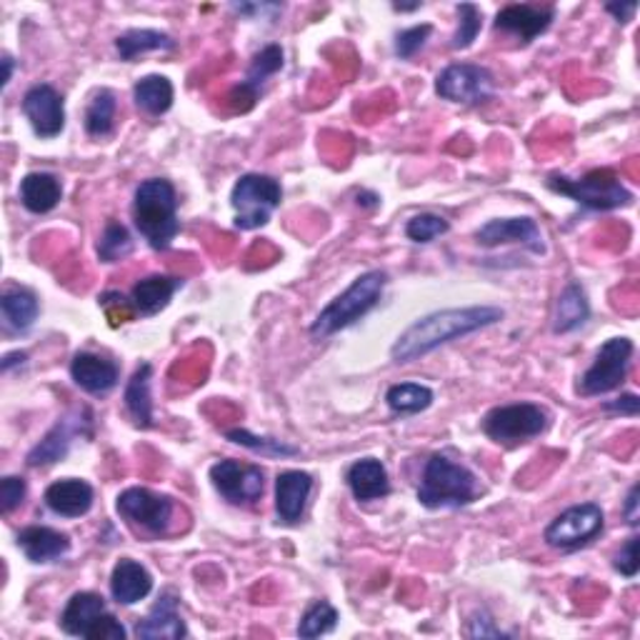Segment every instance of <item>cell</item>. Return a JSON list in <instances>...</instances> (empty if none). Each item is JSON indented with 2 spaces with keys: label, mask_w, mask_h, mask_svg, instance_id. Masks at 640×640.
<instances>
[{
  "label": "cell",
  "mask_w": 640,
  "mask_h": 640,
  "mask_svg": "<svg viewBox=\"0 0 640 640\" xmlns=\"http://www.w3.org/2000/svg\"><path fill=\"white\" fill-rule=\"evenodd\" d=\"M498 320H503V310L496 306L436 310V313L418 318L398 335V341L391 348V358L405 366V363L428 356L430 351L440 348V345L465 339V335L483 331L488 325H496Z\"/></svg>",
  "instance_id": "6da1fadb"
},
{
  "label": "cell",
  "mask_w": 640,
  "mask_h": 640,
  "mask_svg": "<svg viewBox=\"0 0 640 640\" xmlns=\"http://www.w3.org/2000/svg\"><path fill=\"white\" fill-rule=\"evenodd\" d=\"M133 221L153 250L170 248L180 233L178 195L170 180L151 178L135 188Z\"/></svg>",
  "instance_id": "7a4b0ae2"
},
{
  "label": "cell",
  "mask_w": 640,
  "mask_h": 640,
  "mask_svg": "<svg viewBox=\"0 0 640 640\" xmlns=\"http://www.w3.org/2000/svg\"><path fill=\"white\" fill-rule=\"evenodd\" d=\"M388 285V273L383 271H368L363 273L360 278L351 283V288L341 293L339 298H333L328 306L320 310L318 318L310 325V335L316 341H325L335 335L343 328H351L358 323L360 318H366L370 310H374L380 298H383V291Z\"/></svg>",
  "instance_id": "3957f363"
},
{
  "label": "cell",
  "mask_w": 640,
  "mask_h": 640,
  "mask_svg": "<svg viewBox=\"0 0 640 640\" xmlns=\"http://www.w3.org/2000/svg\"><path fill=\"white\" fill-rule=\"evenodd\" d=\"M478 475L471 469L451 461L448 455H430L418 488L420 506H426L430 510L463 508L471 506L473 500L478 498Z\"/></svg>",
  "instance_id": "277c9868"
},
{
  "label": "cell",
  "mask_w": 640,
  "mask_h": 640,
  "mask_svg": "<svg viewBox=\"0 0 640 640\" xmlns=\"http://www.w3.org/2000/svg\"><path fill=\"white\" fill-rule=\"evenodd\" d=\"M546 186L553 193L566 195L588 211H616L633 203V193L620 183V178L608 168L591 170L583 178L550 176Z\"/></svg>",
  "instance_id": "5b68a950"
},
{
  "label": "cell",
  "mask_w": 640,
  "mask_h": 640,
  "mask_svg": "<svg viewBox=\"0 0 640 640\" xmlns=\"http://www.w3.org/2000/svg\"><path fill=\"white\" fill-rule=\"evenodd\" d=\"M283 190L273 176L265 173H246L236 180L230 193V205L236 211V228L256 230L263 228L275 208L281 205Z\"/></svg>",
  "instance_id": "8992f818"
},
{
  "label": "cell",
  "mask_w": 640,
  "mask_h": 640,
  "mask_svg": "<svg viewBox=\"0 0 640 640\" xmlns=\"http://www.w3.org/2000/svg\"><path fill=\"white\" fill-rule=\"evenodd\" d=\"M550 415L538 403L498 405L483 418V434L500 446H518L546 434Z\"/></svg>",
  "instance_id": "52a82bcc"
},
{
  "label": "cell",
  "mask_w": 640,
  "mask_h": 640,
  "mask_svg": "<svg viewBox=\"0 0 640 640\" xmlns=\"http://www.w3.org/2000/svg\"><path fill=\"white\" fill-rule=\"evenodd\" d=\"M636 345L630 339H611L601 345L595 353L593 366L585 370L578 380V393L585 398L605 395L620 388L623 380L628 376L630 358H633Z\"/></svg>",
  "instance_id": "ba28073f"
},
{
  "label": "cell",
  "mask_w": 640,
  "mask_h": 640,
  "mask_svg": "<svg viewBox=\"0 0 640 640\" xmlns=\"http://www.w3.org/2000/svg\"><path fill=\"white\" fill-rule=\"evenodd\" d=\"M605 515L598 503H581L564 510L548 523L543 541L556 550H578L585 548L603 533Z\"/></svg>",
  "instance_id": "9c48e42d"
},
{
  "label": "cell",
  "mask_w": 640,
  "mask_h": 640,
  "mask_svg": "<svg viewBox=\"0 0 640 640\" xmlns=\"http://www.w3.org/2000/svg\"><path fill=\"white\" fill-rule=\"evenodd\" d=\"M116 510L131 525L143 528V531L153 535H163L168 533L176 506L163 493H155L151 488H128L118 496Z\"/></svg>",
  "instance_id": "30bf717a"
},
{
  "label": "cell",
  "mask_w": 640,
  "mask_h": 640,
  "mask_svg": "<svg viewBox=\"0 0 640 640\" xmlns=\"http://www.w3.org/2000/svg\"><path fill=\"white\" fill-rule=\"evenodd\" d=\"M496 78L483 66L473 63H455L448 66L436 81V93L443 100L463 103V106H481V103L490 100L493 88H496Z\"/></svg>",
  "instance_id": "8fae6325"
},
{
  "label": "cell",
  "mask_w": 640,
  "mask_h": 640,
  "mask_svg": "<svg viewBox=\"0 0 640 640\" xmlns=\"http://www.w3.org/2000/svg\"><path fill=\"white\" fill-rule=\"evenodd\" d=\"M213 488L233 506H253L265 490V475L258 465L240 461H218L211 469Z\"/></svg>",
  "instance_id": "7c38bea8"
},
{
  "label": "cell",
  "mask_w": 640,
  "mask_h": 640,
  "mask_svg": "<svg viewBox=\"0 0 640 640\" xmlns=\"http://www.w3.org/2000/svg\"><path fill=\"white\" fill-rule=\"evenodd\" d=\"M23 114L38 138H56L66 128V103L54 85L40 83L23 95Z\"/></svg>",
  "instance_id": "4fadbf2b"
},
{
  "label": "cell",
  "mask_w": 640,
  "mask_h": 640,
  "mask_svg": "<svg viewBox=\"0 0 640 640\" xmlns=\"http://www.w3.org/2000/svg\"><path fill=\"white\" fill-rule=\"evenodd\" d=\"M475 240H478L483 248L515 244V246H523L525 250H531L533 256L546 253L543 233L533 218H496L475 233Z\"/></svg>",
  "instance_id": "5bb4252c"
},
{
  "label": "cell",
  "mask_w": 640,
  "mask_h": 640,
  "mask_svg": "<svg viewBox=\"0 0 640 640\" xmlns=\"http://www.w3.org/2000/svg\"><path fill=\"white\" fill-rule=\"evenodd\" d=\"M553 19H556V8L550 5H506L496 15V31L510 33L521 38V43H531L550 28Z\"/></svg>",
  "instance_id": "9a60e30c"
},
{
  "label": "cell",
  "mask_w": 640,
  "mask_h": 640,
  "mask_svg": "<svg viewBox=\"0 0 640 640\" xmlns=\"http://www.w3.org/2000/svg\"><path fill=\"white\" fill-rule=\"evenodd\" d=\"M313 475L306 471H285L275 478V513L283 525H296L306 513Z\"/></svg>",
  "instance_id": "2e32d148"
},
{
  "label": "cell",
  "mask_w": 640,
  "mask_h": 640,
  "mask_svg": "<svg viewBox=\"0 0 640 640\" xmlns=\"http://www.w3.org/2000/svg\"><path fill=\"white\" fill-rule=\"evenodd\" d=\"M135 636L141 640H180L188 636L186 620L180 618L178 595L166 591L158 603L149 611V616L138 620Z\"/></svg>",
  "instance_id": "e0dca14e"
},
{
  "label": "cell",
  "mask_w": 640,
  "mask_h": 640,
  "mask_svg": "<svg viewBox=\"0 0 640 640\" xmlns=\"http://www.w3.org/2000/svg\"><path fill=\"white\" fill-rule=\"evenodd\" d=\"M71 378L88 395H106L118 386L120 370L114 360L95 353H78L71 363Z\"/></svg>",
  "instance_id": "ac0fdd59"
},
{
  "label": "cell",
  "mask_w": 640,
  "mask_h": 640,
  "mask_svg": "<svg viewBox=\"0 0 640 640\" xmlns=\"http://www.w3.org/2000/svg\"><path fill=\"white\" fill-rule=\"evenodd\" d=\"M43 500H46V506L54 510L56 515L81 518L93 508L95 493L91 483H85L81 478H63L50 483Z\"/></svg>",
  "instance_id": "d6986e66"
},
{
  "label": "cell",
  "mask_w": 640,
  "mask_h": 640,
  "mask_svg": "<svg viewBox=\"0 0 640 640\" xmlns=\"http://www.w3.org/2000/svg\"><path fill=\"white\" fill-rule=\"evenodd\" d=\"M106 613H108L106 601H103L98 593L81 591L71 595V601L66 603L63 613H60L58 626L66 636L88 638L91 628L100 620V616H106Z\"/></svg>",
  "instance_id": "ffe728a7"
},
{
  "label": "cell",
  "mask_w": 640,
  "mask_h": 640,
  "mask_svg": "<svg viewBox=\"0 0 640 640\" xmlns=\"http://www.w3.org/2000/svg\"><path fill=\"white\" fill-rule=\"evenodd\" d=\"M19 548L31 564H54L71 550V538L48 525H28L19 533Z\"/></svg>",
  "instance_id": "44dd1931"
},
{
  "label": "cell",
  "mask_w": 640,
  "mask_h": 640,
  "mask_svg": "<svg viewBox=\"0 0 640 640\" xmlns=\"http://www.w3.org/2000/svg\"><path fill=\"white\" fill-rule=\"evenodd\" d=\"M153 591V576L149 568L138 564L133 558L118 560L110 576V595L120 605H135L143 598H149Z\"/></svg>",
  "instance_id": "7402d4cb"
},
{
  "label": "cell",
  "mask_w": 640,
  "mask_h": 640,
  "mask_svg": "<svg viewBox=\"0 0 640 640\" xmlns=\"http://www.w3.org/2000/svg\"><path fill=\"white\" fill-rule=\"evenodd\" d=\"M283 68V48L275 46V43H271V46H265L263 50H258V54L253 56V60H250L248 71H246V78L244 83L238 85L236 91H233L230 100L238 103V98L246 100V110L253 106L258 93H261V88L265 85L268 78H273L275 73H278Z\"/></svg>",
  "instance_id": "603a6c76"
},
{
  "label": "cell",
  "mask_w": 640,
  "mask_h": 640,
  "mask_svg": "<svg viewBox=\"0 0 640 640\" xmlns=\"http://www.w3.org/2000/svg\"><path fill=\"white\" fill-rule=\"evenodd\" d=\"M345 483H348L353 498L360 500V503L386 498L391 493L388 471L378 458H360V461L353 463L345 473Z\"/></svg>",
  "instance_id": "cb8c5ba5"
},
{
  "label": "cell",
  "mask_w": 640,
  "mask_h": 640,
  "mask_svg": "<svg viewBox=\"0 0 640 640\" xmlns=\"http://www.w3.org/2000/svg\"><path fill=\"white\" fill-rule=\"evenodd\" d=\"M180 288H183V278H176V275H149L133 285L131 303L141 316H155L168 306Z\"/></svg>",
  "instance_id": "d4e9b609"
},
{
  "label": "cell",
  "mask_w": 640,
  "mask_h": 640,
  "mask_svg": "<svg viewBox=\"0 0 640 640\" xmlns=\"http://www.w3.org/2000/svg\"><path fill=\"white\" fill-rule=\"evenodd\" d=\"M19 195L25 211L43 215L54 211L60 203V198H63V186H60V180L54 173H28V176L21 180Z\"/></svg>",
  "instance_id": "484cf974"
},
{
  "label": "cell",
  "mask_w": 640,
  "mask_h": 640,
  "mask_svg": "<svg viewBox=\"0 0 640 640\" xmlns=\"http://www.w3.org/2000/svg\"><path fill=\"white\" fill-rule=\"evenodd\" d=\"M151 380H153V366L151 363H141L135 368V374L131 376L126 386L123 401L126 408L131 413V418L138 428H153V395H151Z\"/></svg>",
  "instance_id": "4316f807"
},
{
  "label": "cell",
  "mask_w": 640,
  "mask_h": 640,
  "mask_svg": "<svg viewBox=\"0 0 640 640\" xmlns=\"http://www.w3.org/2000/svg\"><path fill=\"white\" fill-rule=\"evenodd\" d=\"M75 434H81V423L78 420H58L54 430L40 440V443L28 453V465L31 469H46V465H54L63 461L71 451Z\"/></svg>",
  "instance_id": "83f0119b"
},
{
  "label": "cell",
  "mask_w": 640,
  "mask_h": 640,
  "mask_svg": "<svg viewBox=\"0 0 640 640\" xmlns=\"http://www.w3.org/2000/svg\"><path fill=\"white\" fill-rule=\"evenodd\" d=\"M591 316V303L581 283H568L556 300V316H553V331L573 333Z\"/></svg>",
  "instance_id": "f1b7e54d"
},
{
  "label": "cell",
  "mask_w": 640,
  "mask_h": 640,
  "mask_svg": "<svg viewBox=\"0 0 640 640\" xmlns=\"http://www.w3.org/2000/svg\"><path fill=\"white\" fill-rule=\"evenodd\" d=\"M0 308H3L5 325L15 333L28 331L40 313L36 293L28 288H8L3 293V300H0Z\"/></svg>",
  "instance_id": "f546056e"
},
{
  "label": "cell",
  "mask_w": 640,
  "mask_h": 640,
  "mask_svg": "<svg viewBox=\"0 0 640 640\" xmlns=\"http://www.w3.org/2000/svg\"><path fill=\"white\" fill-rule=\"evenodd\" d=\"M133 100L149 116L168 114L173 106V83L166 75H145L133 85Z\"/></svg>",
  "instance_id": "4dcf8cb0"
},
{
  "label": "cell",
  "mask_w": 640,
  "mask_h": 640,
  "mask_svg": "<svg viewBox=\"0 0 640 640\" xmlns=\"http://www.w3.org/2000/svg\"><path fill=\"white\" fill-rule=\"evenodd\" d=\"M176 48V40H173L168 33L151 31V28H133L123 33V36L116 38V50L120 60H135L138 56L151 54V50H173Z\"/></svg>",
  "instance_id": "1f68e13d"
},
{
  "label": "cell",
  "mask_w": 640,
  "mask_h": 640,
  "mask_svg": "<svg viewBox=\"0 0 640 640\" xmlns=\"http://www.w3.org/2000/svg\"><path fill=\"white\" fill-rule=\"evenodd\" d=\"M116 95L108 88H100L85 108V133L91 138H108L116 126Z\"/></svg>",
  "instance_id": "d6a6232c"
},
{
  "label": "cell",
  "mask_w": 640,
  "mask_h": 640,
  "mask_svg": "<svg viewBox=\"0 0 640 640\" xmlns=\"http://www.w3.org/2000/svg\"><path fill=\"white\" fill-rule=\"evenodd\" d=\"M386 403L388 408L398 415H415L430 408V403H434V391L420 383H398L393 388H388Z\"/></svg>",
  "instance_id": "836d02e7"
},
{
  "label": "cell",
  "mask_w": 640,
  "mask_h": 640,
  "mask_svg": "<svg viewBox=\"0 0 640 640\" xmlns=\"http://www.w3.org/2000/svg\"><path fill=\"white\" fill-rule=\"evenodd\" d=\"M335 626H339V611H335L328 601H316L308 605L306 613H303V618L298 623V636L320 638L333 633Z\"/></svg>",
  "instance_id": "e575fe53"
},
{
  "label": "cell",
  "mask_w": 640,
  "mask_h": 640,
  "mask_svg": "<svg viewBox=\"0 0 640 640\" xmlns=\"http://www.w3.org/2000/svg\"><path fill=\"white\" fill-rule=\"evenodd\" d=\"M133 250V238L123 223L110 221L98 240V256L103 263H118Z\"/></svg>",
  "instance_id": "d590c367"
},
{
  "label": "cell",
  "mask_w": 640,
  "mask_h": 640,
  "mask_svg": "<svg viewBox=\"0 0 640 640\" xmlns=\"http://www.w3.org/2000/svg\"><path fill=\"white\" fill-rule=\"evenodd\" d=\"M228 440H230V443L244 446V448H248V451L261 453V455L288 458V455H298V453H300L296 446H288V443H283V440H275V438H261V436H253V434H248V430H244V428L228 430Z\"/></svg>",
  "instance_id": "8d00e7d4"
},
{
  "label": "cell",
  "mask_w": 640,
  "mask_h": 640,
  "mask_svg": "<svg viewBox=\"0 0 640 640\" xmlns=\"http://www.w3.org/2000/svg\"><path fill=\"white\" fill-rule=\"evenodd\" d=\"M481 28H483L481 8L473 5V3H461V5H458V31H455L451 46L455 50L471 48L473 40L478 38Z\"/></svg>",
  "instance_id": "74e56055"
},
{
  "label": "cell",
  "mask_w": 640,
  "mask_h": 640,
  "mask_svg": "<svg viewBox=\"0 0 640 640\" xmlns=\"http://www.w3.org/2000/svg\"><path fill=\"white\" fill-rule=\"evenodd\" d=\"M448 221L440 218L436 213H420V215H413L408 221V226H405V236H408L413 244H434L436 238L446 236L448 233Z\"/></svg>",
  "instance_id": "f35d334b"
},
{
  "label": "cell",
  "mask_w": 640,
  "mask_h": 640,
  "mask_svg": "<svg viewBox=\"0 0 640 640\" xmlns=\"http://www.w3.org/2000/svg\"><path fill=\"white\" fill-rule=\"evenodd\" d=\"M430 33H434V25L430 23H423V25H413L408 31H401L395 38V54L401 56L403 60L413 58L418 50L426 46Z\"/></svg>",
  "instance_id": "ab89813d"
},
{
  "label": "cell",
  "mask_w": 640,
  "mask_h": 640,
  "mask_svg": "<svg viewBox=\"0 0 640 640\" xmlns=\"http://www.w3.org/2000/svg\"><path fill=\"white\" fill-rule=\"evenodd\" d=\"M25 493H28V486H25L21 475H8V478H3V483H0V513L11 515L25 500Z\"/></svg>",
  "instance_id": "60d3db41"
},
{
  "label": "cell",
  "mask_w": 640,
  "mask_h": 640,
  "mask_svg": "<svg viewBox=\"0 0 640 640\" xmlns=\"http://www.w3.org/2000/svg\"><path fill=\"white\" fill-rule=\"evenodd\" d=\"M613 568L618 570L620 576L626 578H636L638 576V568H640V560H638V535H630L626 541V546H623L616 553V560H613Z\"/></svg>",
  "instance_id": "b9f144b4"
},
{
  "label": "cell",
  "mask_w": 640,
  "mask_h": 640,
  "mask_svg": "<svg viewBox=\"0 0 640 640\" xmlns=\"http://www.w3.org/2000/svg\"><path fill=\"white\" fill-rule=\"evenodd\" d=\"M126 638H128V630L123 623H120L114 613H106V616H100V620L91 628V633L85 640H126Z\"/></svg>",
  "instance_id": "7bdbcfd3"
},
{
  "label": "cell",
  "mask_w": 640,
  "mask_h": 640,
  "mask_svg": "<svg viewBox=\"0 0 640 640\" xmlns=\"http://www.w3.org/2000/svg\"><path fill=\"white\" fill-rule=\"evenodd\" d=\"M465 636H469V638H508L510 633H506V630H500L496 626V620H493L490 613L478 611L469 620V628H465Z\"/></svg>",
  "instance_id": "ee69618b"
},
{
  "label": "cell",
  "mask_w": 640,
  "mask_h": 640,
  "mask_svg": "<svg viewBox=\"0 0 640 640\" xmlns=\"http://www.w3.org/2000/svg\"><path fill=\"white\" fill-rule=\"evenodd\" d=\"M608 413H618V415H630V418H636L638 411H640V398L636 393H623L616 401H608L603 405Z\"/></svg>",
  "instance_id": "f6af8a7d"
},
{
  "label": "cell",
  "mask_w": 640,
  "mask_h": 640,
  "mask_svg": "<svg viewBox=\"0 0 640 640\" xmlns=\"http://www.w3.org/2000/svg\"><path fill=\"white\" fill-rule=\"evenodd\" d=\"M640 488L633 486L628 490V498H626V506H623V518H626L628 525H638L640 521V513H638V506H640Z\"/></svg>",
  "instance_id": "bcb514c9"
},
{
  "label": "cell",
  "mask_w": 640,
  "mask_h": 640,
  "mask_svg": "<svg viewBox=\"0 0 640 640\" xmlns=\"http://www.w3.org/2000/svg\"><path fill=\"white\" fill-rule=\"evenodd\" d=\"M605 11L616 15L618 23H628V21H633V15L638 11V3H608V5H605Z\"/></svg>",
  "instance_id": "7dc6e473"
},
{
  "label": "cell",
  "mask_w": 640,
  "mask_h": 640,
  "mask_svg": "<svg viewBox=\"0 0 640 640\" xmlns=\"http://www.w3.org/2000/svg\"><path fill=\"white\" fill-rule=\"evenodd\" d=\"M25 360H28V356H25V353H11V356L3 358V374H8V370H11L13 366H19V363L23 366Z\"/></svg>",
  "instance_id": "c3c4849f"
},
{
  "label": "cell",
  "mask_w": 640,
  "mask_h": 640,
  "mask_svg": "<svg viewBox=\"0 0 640 640\" xmlns=\"http://www.w3.org/2000/svg\"><path fill=\"white\" fill-rule=\"evenodd\" d=\"M11 78H13V58L3 56V88H8Z\"/></svg>",
  "instance_id": "681fc988"
},
{
  "label": "cell",
  "mask_w": 640,
  "mask_h": 640,
  "mask_svg": "<svg viewBox=\"0 0 640 640\" xmlns=\"http://www.w3.org/2000/svg\"><path fill=\"white\" fill-rule=\"evenodd\" d=\"M393 8H395V11H415V8H420V3H413V5H401V3H395Z\"/></svg>",
  "instance_id": "f907efd6"
}]
</instances>
